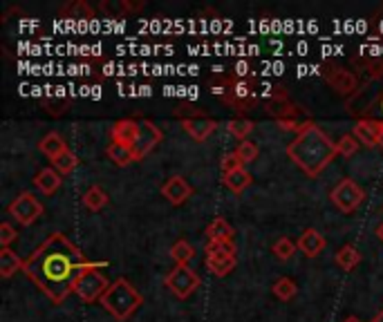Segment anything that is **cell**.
Wrapping results in <instances>:
<instances>
[{"label":"cell","mask_w":383,"mask_h":322,"mask_svg":"<svg viewBox=\"0 0 383 322\" xmlns=\"http://www.w3.org/2000/svg\"><path fill=\"white\" fill-rule=\"evenodd\" d=\"M88 266L90 262L77 244H72L63 233H52L25 260L23 271L52 302L61 305L74 291V284Z\"/></svg>","instance_id":"6da1fadb"},{"label":"cell","mask_w":383,"mask_h":322,"mask_svg":"<svg viewBox=\"0 0 383 322\" xmlns=\"http://www.w3.org/2000/svg\"><path fill=\"white\" fill-rule=\"evenodd\" d=\"M336 155H338L336 144L314 123H310L305 130L298 132L294 141L287 146V157L312 179L321 175L332 164Z\"/></svg>","instance_id":"7a4b0ae2"},{"label":"cell","mask_w":383,"mask_h":322,"mask_svg":"<svg viewBox=\"0 0 383 322\" xmlns=\"http://www.w3.org/2000/svg\"><path fill=\"white\" fill-rule=\"evenodd\" d=\"M99 302L117 322H126L137 309L144 305V296L137 291L126 277H119V280H114L110 284V289L103 293Z\"/></svg>","instance_id":"3957f363"},{"label":"cell","mask_w":383,"mask_h":322,"mask_svg":"<svg viewBox=\"0 0 383 322\" xmlns=\"http://www.w3.org/2000/svg\"><path fill=\"white\" fill-rule=\"evenodd\" d=\"M97 266H103V264H90L83 271V275L77 280V284H74V293H77L83 300V302H88V305L101 300L103 293L110 289L108 277H105L103 273H99Z\"/></svg>","instance_id":"277c9868"},{"label":"cell","mask_w":383,"mask_h":322,"mask_svg":"<svg viewBox=\"0 0 383 322\" xmlns=\"http://www.w3.org/2000/svg\"><path fill=\"white\" fill-rule=\"evenodd\" d=\"M164 284L170 289V293L175 298L186 300L200 286V275L188 264H177L173 271L164 277Z\"/></svg>","instance_id":"5b68a950"},{"label":"cell","mask_w":383,"mask_h":322,"mask_svg":"<svg viewBox=\"0 0 383 322\" xmlns=\"http://www.w3.org/2000/svg\"><path fill=\"white\" fill-rule=\"evenodd\" d=\"M363 197H366L363 188H361L359 184H354L352 179H343L340 184L334 186L332 192H329V199H332V204L340 213H345V215L354 213L361 206Z\"/></svg>","instance_id":"8992f818"},{"label":"cell","mask_w":383,"mask_h":322,"mask_svg":"<svg viewBox=\"0 0 383 322\" xmlns=\"http://www.w3.org/2000/svg\"><path fill=\"white\" fill-rule=\"evenodd\" d=\"M7 213L20 224V227H31L40 215H43V204L31 195V192H20V195L9 204Z\"/></svg>","instance_id":"52a82bcc"},{"label":"cell","mask_w":383,"mask_h":322,"mask_svg":"<svg viewBox=\"0 0 383 322\" xmlns=\"http://www.w3.org/2000/svg\"><path fill=\"white\" fill-rule=\"evenodd\" d=\"M162 130L153 123V121H140V132H137V139L133 144V153H135V159L140 161L144 159L146 155H151L155 146L162 141Z\"/></svg>","instance_id":"ba28073f"},{"label":"cell","mask_w":383,"mask_h":322,"mask_svg":"<svg viewBox=\"0 0 383 322\" xmlns=\"http://www.w3.org/2000/svg\"><path fill=\"white\" fill-rule=\"evenodd\" d=\"M352 135L356 137V141L363 144L366 148H375V146H379L381 137H383V121H377V119H359L352 125Z\"/></svg>","instance_id":"9c48e42d"},{"label":"cell","mask_w":383,"mask_h":322,"mask_svg":"<svg viewBox=\"0 0 383 322\" xmlns=\"http://www.w3.org/2000/svg\"><path fill=\"white\" fill-rule=\"evenodd\" d=\"M190 192H193V188H190V184L184 179V177H170L166 184L162 186V195L173 204V206H179V204H184L188 197H190Z\"/></svg>","instance_id":"30bf717a"},{"label":"cell","mask_w":383,"mask_h":322,"mask_svg":"<svg viewBox=\"0 0 383 322\" xmlns=\"http://www.w3.org/2000/svg\"><path fill=\"white\" fill-rule=\"evenodd\" d=\"M296 246H298V251H301L305 257H318L325 251L327 242H325V238L316 229H305L301 233V238H298Z\"/></svg>","instance_id":"8fae6325"},{"label":"cell","mask_w":383,"mask_h":322,"mask_svg":"<svg viewBox=\"0 0 383 322\" xmlns=\"http://www.w3.org/2000/svg\"><path fill=\"white\" fill-rule=\"evenodd\" d=\"M184 130L195 139V141H206V139L218 130V123L213 119H204V116H197V119H182Z\"/></svg>","instance_id":"7c38bea8"},{"label":"cell","mask_w":383,"mask_h":322,"mask_svg":"<svg viewBox=\"0 0 383 322\" xmlns=\"http://www.w3.org/2000/svg\"><path fill=\"white\" fill-rule=\"evenodd\" d=\"M325 77H327V83L332 85V88L336 92H354L356 90V79H354V74H350L345 70H340V68H334V66H327L325 68Z\"/></svg>","instance_id":"4fadbf2b"},{"label":"cell","mask_w":383,"mask_h":322,"mask_svg":"<svg viewBox=\"0 0 383 322\" xmlns=\"http://www.w3.org/2000/svg\"><path fill=\"white\" fill-rule=\"evenodd\" d=\"M137 132H140V121L121 119V121H117V123L112 125L110 137H112V141H114V144H123V146H130V148H133L135 139H137Z\"/></svg>","instance_id":"5bb4252c"},{"label":"cell","mask_w":383,"mask_h":322,"mask_svg":"<svg viewBox=\"0 0 383 322\" xmlns=\"http://www.w3.org/2000/svg\"><path fill=\"white\" fill-rule=\"evenodd\" d=\"M34 184L36 188L43 192V195H54V192L61 188L63 179H61V173L54 168H43L40 173L34 177Z\"/></svg>","instance_id":"9a60e30c"},{"label":"cell","mask_w":383,"mask_h":322,"mask_svg":"<svg viewBox=\"0 0 383 322\" xmlns=\"http://www.w3.org/2000/svg\"><path fill=\"white\" fill-rule=\"evenodd\" d=\"M206 238L211 242H233V235H236V231H233L229 227V222L225 217H216L209 227H206Z\"/></svg>","instance_id":"2e32d148"},{"label":"cell","mask_w":383,"mask_h":322,"mask_svg":"<svg viewBox=\"0 0 383 322\" xmlns=\"http://www.w3.org/2000/svg\"><path fill=\"white\" fill-rule=\"evenodd\" d=\"M38 148H40V153H43V155H47L52 161L59 159V157L68 150L66 141H63V137L57 135V132H50V135L43 137V139H40V144H38Z\"/></svg>","instance_id":"e0dca14e"},{"label":"cell","mask_w":383,"mask_h":322,"mask_svg":"<svg viewBox=\"0 0 383 322\" xmlns=\"http://www.w3.org/2000/svg\"><path fill=\"white\" fill-rule=\"evenodd\" d=\"M251 173L247 168H240V170H233V173H227V175H222V181H225V186L231 190V192H236V195H240V192L244 188H249L251 186Z\"/></svg>","instance_id":"ac0fdd59"},{"label":"cell","mask_w":383,"mask_h":322,"mask_svg":"<svg viewBox=\"0 0 383 322\" xmlns=\"http://www.w3.org/2000/svg\"><path fill=\"white\" fill-rule=\"evenodd\" d=\"M23 260L12 251V249H3L0 251V275L5 277H12L16 271H23Z\"/></svg>","instance_id":"d6986e66"},{"label":"cell","mask_w":383,"mask_h":322,"mask_svg":"<svg viewBox=\"0 0 383 322\" xmlns=\"http://www.w3.org/2000/svg\"><path fill=\"white\" fill-rule=\"evenodd\" d=\"M238 264V257H206V268L216 277L229 275Z\"/></svg>","instance_id":"ffe728a7"},{"label":"cell","mask_w":383,"mask_h":322,"mask_svg":"<svg viewBox=\"0 0 383 322\" xmlns=\"http://www.w3.org/2000/svg\"><path fill=\"white\" fill-rule=\"evenodd\" d=\"M334 260L340 268H343V271H352V268L359 266V262H361V253H359V249H354L352 244H345L343 249L336 253Z\"/></svg>","instance_id":"44dd1931"},{"label":"cell","mask_w":383,"mask_h":322,"mask_svg":"<svg viewBox=\"0 0 383 322\" xmlns=\"http://www.w3.org/2000/svg\"><path fill=\"white\" fill-rule=\"evenodd\" d=\"M83 204H85V208L97 213L105 206V204H108V195H105V190L101 186H90L83 195Z\"/></svg>","instance_id":"7402d4cb"},{"label":"cell","mask_w":383,"mask_h":322,"mask_svg":"<svg viewBox=\"0 0 383 322\" xmlns=\"http://www.w3.org/2000/svg\"><path fill=\"white\" fill-rule=\"evenodd\" d=\"M108 157H110V161H114L117 166H128V164H133V161H137L130 146L114 144V141L108 146Z\"/></svg>","instance_id":"603a6c76"},{"label":"cell","mask_w":383,"mask_h":322,"mask_svg":"<svg viewBox=\"0 0 383 322\" xmlns=\"http://www.w3.org/2000/svg\"><path fill=\"white\" fill-rule=\"evenodd\" d=\"M170 257L175 260V264H188L195 257V249L190 246V242L179 240L173 244V249H170Z\"/></svg>","instance_id":"cb8c5ba5"},{"label":"cell","mask_w":383,"mask_h":322,"mask_svg":"<svg viewBox=\"0 0 383 322\" xmlns=\"http://www.w3.org/2000/svg\"><path fill=\"white\" fill-rule=\"evenodd\" d=\"M271 289H273V296L278 300H283V302L296 298V293H298V286H296V282L292 280V277H280V280L273 282Z\"/></svg>","instance_id":"d4e9b609"},{"label":"cell","mask_w":383,"mask_h":322,"mask_svg":"<svg viewBox=\"0 0 383 322\" xmlns=\"http://www.w3.org/2000/svg\"><path fill=\"white\" fill-rule=\"evenodd\" d=\"M206 257H236V244L233 242H206Z\"/></svg>","instance_id":"484cf974"},{"label":"cell","mask_w":383,"mask_h":322,"mask_svg":"<svg viewBox=\"0 0 383 322\" xmlns=\"http://www.w3.org/2000/svg\"><path fill=\"white\" fill-rule=\"evenodd\" d=\"M253 123L251 121H247V119H231L229 123H227V130H229V135H233L236 139H242V141H247V137L253 132Z\"/></svg>","instance_id":"4316f807"},{"label":"cell","mask_w":383,"mask_h":322,"mask_svg":"<svg viewBox=\"0 0 383 322\" xmlns=\"http://www.w3.org/2000/svg\"><path fill=\"white\" fill-rule=\"evenodd\" d=\"M296 251H298V246H296V242H292L290 238H280L278 242L273 244V253H276V257H278V260H283V262L292 260Z\"/></svg>","instance_id":"83f0119b"},{"label":"cell","mask_w":383,"mask_h":322,"mask_svg":"<svg viewBox=\"0 0 383 322\" xmlns=\"http://www.w3.org/2000/svg\"><path fill=\"white\" fill-rule=\"evenodd\" d=\"M54 166H57V170L61 175H70L74 168L79 166V159H77V155L72 153V150H66L59 159H54Z\"/></svg>","instance_id":"f1b7e54d"},{"label":"cell","mask_w":383,"mask_h":322,"mask_svg":"<svg viewBox=\"0 0 383 322\" xmlns=\"http://www.w3.org/2000/svg\"><path fill=\"white\" fill-rule=\"evenodd\" d=\"M236 155L240 157L242 164H251V161L258 159V144H253V141H242L236 150Z\"/></svg>","instance_id":"f546056e"},{"label":"cell","mask_w":383,"mask_h":322,"mask_svg":"<svg viewBox=\"0 0 383 322\" xmlns=\"http://www.w3.org/2000/svg\"><path fill=\"white\" fill-rule=\"evenodd\" d=\"M359 141H356V137L354 135H343L336 141V148H338V155H343V157H352L356 150H359Z\"/></svg>","instance_id":"4dcf8cb0"},{"label":"cell","mask_w":383,"mask_h":322,"mask_svg":"<svg viewBox=\"0 0 383 322\" xmlns=\"http://www.w3.org/2000/svg\"><path fill=\"white\" fill-rule=\"evenodd\" d=\"M222 175H227V173H233V170H240V168H244V164L240 161V157L236 155V153H229V155H225L222 157Z\"/></svg>","instance_id":"1f68e13d"},{"label":"cell","mask_w":383,"mask_h":322,"mask_svg":"<svg viewBox=\"0 0 383 322\" xmlns=\"http://www.w3.org/2000/svg\"><path fill=\"white\" fill-rule=\"evenodd\" d=\"M16 238H18V233H16V229L12 227V224L9 222L0 224V244H3V249H9V244H12Z\"/></svg>","instance_id":"d6a6232c"},{"label":"cell","mask_w":383,"mask_h":322,"mask_svg":"<svg viewBox=\"0 0 383 322\" xmlns=\"http://www.w3.org/2000/svg\"><path fill=\"white\" fill-rule=\"evenodd\" d=\"M233 90H236V96H247V94H249V85L240 81Z\"/></svg>","instance_id":"836d02e7"},{"label":"cell","mask_w":383,"mask_h":322,"mask_svg":"<svg viewBox=\"0 0 383 322\" xmlns=\"http://www.w3.org/2000/svg\"><path fill=\"white\" fill-rule=\"evenodd\" d=\"M372 110H377V114H379V116H383V94L379 96V101L375 103V107H372Z\"/></svg>","instance_id":"e575fe53"},{"label":"cell","mask_w":383,"mask_h":322,"mask_svg":"<svg viewBox=\"0 0 383 322\" xmlns=\"http://www.w3.org/2000/svg\"><path fill=\"white\" fill-rule=\"evenodd\" d=\"M372 322H383V309L379 311V314H377V318H375V320H372Z\"/></svg>","instance_id":"d590c367"},{"label":"cell","mask_w":383,"mask_h":322,"mask_svg":"<svg viewBox=\"0 0 383 322\" xmlns=\"http://www.w3.org/2000/svg\"><path fill=\"white\" fill-rule=\"evenodd\" d=\"M377 235H379V240L383 242V224H381V227L377 229Z\"/></svg>","instance_id":"8d00e7d4"},{"label":"cell","mask_w":383,"mask_h":322,"mask_svg":"<svg viewBox=\"0 0 383 322\" xmlns=\"http://www.w3.org/2000/svg\"><path fill=\"white\" fill-rule=\"evenodd\" d=\"M343 322H361V320H359V318H354V316H350V318H345Z\"/></svg>","instance_id":"74e56055"},{"label":"cell","mask_w":383,"mask_h":322,"mask_svg":"<svg viewBox=\"0 0 383 322\" xmlns=\"http://www.w3.org/2000/svg\"><path fill=\"white\" fill-rule=\"evenodd\" d=\"M379 146H381V148H383V137H381V141H379Z\"/></svg>","instance_id":"f35d334b"}]
</instances>
